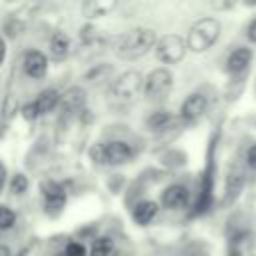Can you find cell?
I'll list each match as a JSON object with an SVG mask.
<instances>
[{
	"instance_id": "6da1fadb",
	"label": "cell",
	"mask_w": 256,
	"mask_h": 256,
	"mask_svg": "<svg viewBox=\"0 0 256 256\" xmlns=\"http://www.w3.org/2000/svg\"><path fill=\"white\" fill-rule=\"evenodd\" d=\"M156 32L152 28H132L118 36L114 52L122 60H136L150 52V48L156 46Z\"/></svg>"
},
{
	"instance_id": "7a4b0ae2",
	"label": "cell",
	"mask_w": 256,
	"mask_h": 256,
	"mask_svg": "<svg viewBox=\"0 0 256 256\" xmlns=\"http://www.w3.org/2000/svg\"><path fill=\"white\" fill-rule=\"evenodd\" d=\"M220 22L216 18H200L192 24V28L188 30V36H186V44H188V50L200 54V52H206L220 36Z\"/></svg>"
},
{
	"instance_id": "3957f363",
	"label": "cell",
	"mask_w": 256,
	"mask_h": 256,
	"mask_svg": "<svg viewBox=\"0 0 256 256\" xmlns=\"http://www.w3.org/2000/svg\"><path fill=\"white\" fill-rule=\"evenodd\" d=\"M144 76L138 70H126L112 82V96L118 102H134L144 90Z\"/></svg>"
},
{
	"instance_id": "277c9868",
	"label": "cell",
	"mask_w": 256,
	"mask_h": 256,
	"mask_svg": "<svg viewBox=\"0 0 256 256\" xmlns=\"http://www.w3.org/2000/svg\"><path fill=\"white\" fill-rule=\"evenodd\" d=\"M174 76L168 68H154L144 80V96L148 100H162L170 94Z\"/></svg>"
},
{
	"instance_id": "5b68a950",
	"label": "cell",
	"mask_w": 256,
	"mask_h": 256,
	"mask_svg": "<svg viewBox=\"0 0 256 256\" xmlns=\"http://www.w3.org/2000/svg\"><path fill=\"white\" fill-rule=\"evenodd\" d=\"M188 50V44L178 34H164L156 42V56L164 64H178Z\"/></svg>"
},
{
	"instance_id": "8992f818",
	"label": "cell",
	"mask_w": 256,
	"mask_h": 256,
	"mask_svg": "<svg viewBox=\"0 0 256 256\" xmlns=\"http://www.w3.org/2000/svg\"><path fill=\"white\" fill-rule=\"evenodd\" d=\"M42 196H44V206L48 212L56 214L64 208L66 204V190L60 182H54V180H48L42 184Z\"/></svg>"
},
{
	"instance_id": "52a82bcc",
	"label": "cell",
	"mask_w": 256,
	"mask_h": 256,
	"mask_svg": "<svg viewBox=\"0 0 256 256\" xmlns=\"http://www.w3.org/2000/svg\"><path fill=\"white\" fill-rule=\"evenodd\" d=\"M206 108H208L206 96L194 92V94H190V96L182 102V106H180V118H182L184 122H196L200 116H204Z\"/></svg>"
},
{
	"instance_id": "ba28073f",
	"label": "cell",
	"mask_w": 256,
	"mask_h": 256,
	"mask_svg": "<svg viewBox=\"0 0 256 256\" xmlns=\"http://www.w3.org/2000/svg\"><path fill=\"white\" fill-rule=\"evenodd\" d=\"M104 154H106V164H124L134 156V150L124 140H112L104 144Z\"/></svg>"
},
{
	"instance_id": "9c48e42d",
	"label": "cell",
	"mask_w": 256,
	"mask_h": 256,
	"mask_svg": "<svg viewBox=\"0 0 256 256\" xmlns=\"http://www.w3.org/2000/svg\"><path fill=\"white\" fill-rule=\"evenodd\" d=\"M188 198H190V192L186 186L172 184L162 192V206L168 210H180L188 204Z\"/></svg>"
},
{
	"instance_id": "30bf717a",
	"label": "cell",
	"mask_w": 256,
	"mask_h": 256,
	"mask_svg": "<svg viewBox=\"0 0 256 256\" xmlns=\"http://www.w3.org/2000/svg\"><path fill=\"white\" fill-rule=\"evenodd\" d=\"M84 104H86V92L80 86H70L60 98L62 112L66 114H78L84 108Z\"/></svg>"
},
{
	"instance_id": "8fae6325",
	"label": "cell",
	"mask_w": 256,
	"mask_h": 256,
	"mask_svg": "<svg viewBox=\"0 0 256 256\" xmlns=\"http://www.w3.org/2000/svg\"><path fill=\"white\" fill-rule=\"evenodd\" d=\"M24 72L30 76V78H44L46 70H48V60L46 56L40 52V50H30L26 56H24Z\"/></svg>"
},
{
	"instance_id": "7c38bea8",
	"label": "cell",
	"mask_w": 256,
	"mask_h": 256,
	"mask_svg": "<svg viewBox=\"0 0 256 256\" xmlns=\"http://www.w3.org/2000/svg\"><path fill=\"white\" fill-rule=\"evenodd\" d=\"M250 60H252V50L240 46V48H236V50H232L228 54V58H226V70L230 74H240V72H244L248 68Z\"/></svg>"
},
{
	"instance_id": "4fadbf2b",
	"label": "cell",
	"mask_w": 256,
	"mask_h": 256,
	"mask_svg": "<svg viewBox=\"0 0 256 256\" xmlns=\"http://www.w3.org/2000/svg\"><path fill=\"white\" fill-rule=\"evenodd\" d=\"M116 6H118L116 0H86L82 2V12L88 18H102L112 10H116Z\"/></svg>"
},
{
	"instance_id": "5bb4252c",
	"label": "cell",
	"mask_w": 256,
	"mask_h": 256,
	"mask_svg": "<svg viewBox=\"0 0 256 256\" xmlns=\"http://www.w3.org/2000/svg\"><path fill=\"white\" fill-rule=\"evenodd\" d=\"M156 214H158V204H156L154 200H142V202H138V204L134 206V210H132V220H134L136 224H140V226H146V224H150V222L154 220Z\"/></svg>"
},
{
	"instance_id": "9a60e30c",
	"label": "cell",
	"mask_w": 256,
	"mask_h": 256,
	"mask_svg": "<svg viewBox=\"0 0 256 256\" xmlns=\"http://www.w3.org/2000/svg\"><path fill=\"white\" fill-rule=\"evenodd\" d=\"M68 52H70V38L64 32H54L52 38H50V54H52V58L62 60V58L68 56Z\"/></svg>"
},
{
	"instance_id": "2e32d148",
	"label": "cell",
	"mask_w": 256,
	"mask_h": 256,
	"mask_svg": "<svg viewBox=\"0 0 256 256\" xmlns=\"http://www.w3.org/2000/svg\"><path fill=\"white\" fill-rule=\"evenodd\" d=\"M60 94L54 90V88H48V90H42L40 96L36 98V104H38V110L40 114H46V112H52L58 104H60Z\"/></svg>"
},
{
	"instance_id": "e0dca14e",
	"label": "cell",
	"mask_w": 256,
	"mask_h": 256,
	"mask_svg": "<svg viewBox=\"0 0 256 256\" xmlns=\"http://www.w3.org/2000/svg\"><path fill=\"white\" fill-rule=\"evenodd\" d=\"M146 122H148V128H150V130H154V132H162V130H168V128L176 122V118H174L170 112L160 110V112L150 114Z\"/></svg>"
},
{
	"instance_id": "ac0fdd59",
	"label": "cell",
	"mask_w": 256,
	"mask_h": 256,
	"mask_svg": "<svg viewBox=\"0 0 256 256\" xmlns=\"http://www.w3.org/2000/svg\"><path fill=\"white\" fill-rule=\"evenodd\" d=\"M242 186H244V174H242V170L240 168L230 170L228 180H226V202L234 200L238 196V192L242 190Z\"/></svg>"
},
{
	"instance_id": "d6986e66",
	"label": "cell",
	"mask_w": 256,
	"mask_h": 256,
	"mask_svg": "<svg viewBox=\"0 0 256 256\" xmlns=\"http://www.w3.org/2000/svg\"><path fill=\"white\" fill-rule=\"evenodd\" d=\"M102 50H104V40L96 34V36H92V38H88V40H82L78 54H80L82 58H94V56L100 54Z\"/></svg>"
},
{
	"instance_id": "ffe728a7",
	"label": "cell",
	"mask_w": 256,
	"mask_h": 256,
	"mask_svg": "<svg viewBox=\"0 0 256 256\" xmlns=\"http://www.w3.org/2000/svg\"><path fill=\"white\" fill-rule=\"evenodd\" d=\"M112 250H114V240L102 236V238H96L94 240V244L90 248V256H110Z\"/></svg>"
},
{
	"instance_id": "44dd1931",
	"label": "cell",
	"mask_w": 256,
	"mask_h": 256,
	"mask_svg": "<svg viewBox=\"0 0 256 256\" xmlns=\"http://www.w3.org/2000/svg\"><path fill=\"white\" fill-rule=\"evenodd\" d=\"M14 222H16V214H14V210H12L10 206H6V204H0V230H8V228H12Z\"/></svg>"
},
{
	"instance_id": "7402d4cb",
	"label": "cell",
	"mask_w": 256,
	"mask_h": 256,
	"mask_svg": "<svg viewBox=\"0 0 256 256\" xmlns=\"http://www.w3.org/2000/svg\"><path fill=\"white\" fill-rule=\"evenodd\" d=\"M110 72H112V68H110V66H106V64H100V66L92 68L90 72H86L84 80H88V82H96V80H106L104 76H108Z\"/></svg>"
},
{
	"instance_id": "603a6c76",
	"label": "cell",
	"mask_w": 256,
	"mask_h": 256,
	"mask_svg": "<svg viewBox=\"0 0 256 256\" xmlns=\"http://www.w3.org/2000/svg\"><path fill=\"white\" fill-rule=\"evenodd\" d=\"M26 188H28V178L24 176V174H16V176H12V182H10V192L12 194H24L26 192Z\"/></svg>"
},
{
	"instance_id": "cb8c5ba5",
	"label": "cell",
	"mask_w": 256,
	"mask_h": 256,
	"mask_svg": "<svg viewBox=\"0 0 256 256\" xmlns=\"http://www.w3.org/2000/svg\"><path fill=\"white\" fill-rule=\"evenodd\" d=\"M22 116H24V120H36L38 116H40V110H38V104H36V100L34 102H26L24 106H22Z\"/></svg>"
},
{
	"instance_id": "d4e9b609",
	"label": "cell",
	"mask_w": 256,
	"mask_h": 256,
	"mask_svg": "<svg viewBox=\"0 0 256 256\" xmlns=\"http://www.w3.org/2000/svg\"><path fill=\"white\" fill-rule=\"evenodd\" d=\"M90 160L96 164H106V154H104V144H94L90 148Z\"/></svg>"
},
{
	"instance_id": "484cf974",
	"label": "cell",
	"mask_w": 256,
	"mask_h": 256,
	"mask_svg": "<svg viewBox=\"0 0 256 256\" xmlns=\"http://www.w3.org/2000/svg\"><path fill=\"white\" fill-rule=\"evenodd\" d=\"M64 254L66 256H86V246L80 242H68Z\"/></svg>"
},
{
	"instance_id": "4316f807",
	"label": "cell",
	"mask_w": 256,
	"mask_h": 256,
	"mask_svg": "<svg viewBox=\"0 0 256 256\" xmlns=\"http://www.w3.org/2000/svg\"><path fill=\"white\" fill-rule=\"evenodd\" d=\"M184 256H208V248L204 244H190L184 250Z\"/></svg>"
},
{
	"instance_id": "83f0119b",
	"label": "cell",
	"mask_w": 256,
	"mask_h": 256,
	"mask_svg": "<svg viewBox=\"0 0 256 256\" xmlns=\"http://www.w3.org/2000/svg\"><path fill=\"white\" fill-rule=\"evenodd\" d=\"M246 164H248L252 170H256V144H252V146L248 148V152H246Z\"/></svg>"
},
{
	"instance_id": "f1b7e54d",
	"label": "cell",
	"mask_w": 256,
	"mask_h": 256,
	"mask_svg": "<svg viewBox=\"0 0 256 256\" xmlns=\"http://www.w3.org/2000/svg\"><path fill=\"white\" fill-rule=\"evenodd\" d=\"M4 112H6V118L8 116H12V112H16V98L10 94L8 98H6V102H4Z\"/></svg>"
},
{
	"instance_id": "f546056e",
	"label": "cell",
	"mask_w": 256,
	"mask_h": 256,
	"mask_svg": "<svg viewBox=\"0 0 256 256\" xmlns=\"http://www.w3.org/2000/svg\"><path fill=\"white\" fill-rule=\"evenodd\" d=\"M246 36H248V40H250V42H254V44H256V18H254V20L248 24Z\"/></svg>"
},
{
	"instance_id": "4dcf8cb0",
	"label": "cell",
	"mask_w": 256,
	"mask_h": 256,
	"mask_svg": "<svg viewBox=\"0 0 256 256\" xmlns=\"http://www.w3.org/2000/svg\"><path fill=\"white\" fill-rule=\"evenodd\" d=\"M210 6L212 8H216V10H228V8H234V2L232 0H228V2H210Z\"/></svg>"
},
{
	"instance_id": "1f68e13d",
	"label": "cell",
	"mask_w": 256,
	"mask_h": 256,
	"mask_svg": "<svg viewBox=\"0 0 256 256\" xmlns=\"http://www.w3.org/2000/svg\"><path fill=\"white\" fill-rule=\"evenodd\" d=\"M4 182H6V166H4L2 162H0V190H2Z\"/></svg>"
},
{
	"instance_id": "d6a6232c",
	"label": "cell",
	"mask_w": 256,
	"mask_h": 256,
	"mask_svg": "<svg viewBox=\"0 0 256 256\" xmlns=\"http://www.w3.org/2000/svg\"><path fill=\"white\" fill-rule=\"evenodd\" d=\"M4 58H6V44H4V40L0 38V64L4 62Z\"/></svg>"
},
{
	"instance_id": "836d02e7",
	"label": "cell",
	"mask_w": 256,
	"mask_h": 256,
	"mask_svg": "<svg viewBox=\"0 0 256 256\" xmlns=\"http://www.w3.org/2000/svg\"><path fill=\"white\" fill-rule=\"evenodd\" d=\"M0 256H10V248L6 244H0Z\"/></svg>"
},
{
	"instance_id": "e575fe53",
	"label": "cell",
	"mask_w": 256,
	"mask_h": 256,
	"mask_svg": "<svg viewBox=\"0 0 256 256\" xmlns=\"http://www.w3.org/2000/svg\"><path fill=\"white\" fill-rule=\"evenodd\" d=\"M56 256H66V254H64V252H62V254H56Z\"/></svg>"
}]
</instances>
